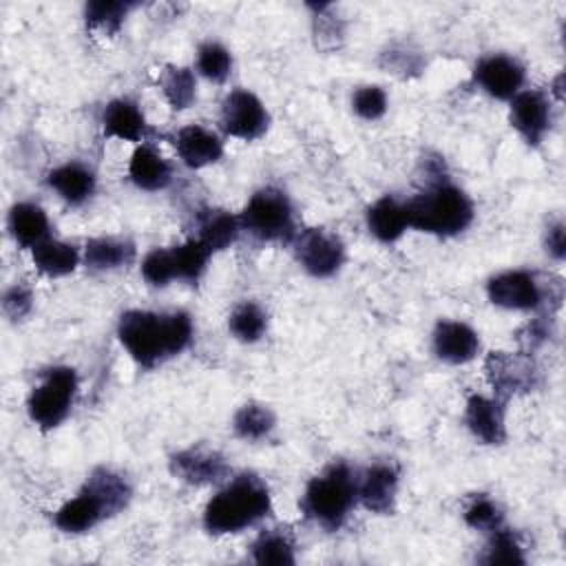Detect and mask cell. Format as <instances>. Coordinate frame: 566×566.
Wrapping results in <instances>:
<instances>
[{
    "instance_id": "obj_1",
    "label": "cell",
    "mask_w": 566,
    "mask_h": 566,
    "mask_svg": "<svg viewBox=\"0 0 566 566\" xmlns=\"http://www.w3.org/2000/svg\"><path fill=\"white\" fill-rule=\"evenodd\" d=\"M117 338L144 369L179 356L192 340V318L184 310H128L117 321Z\"/></svg>"
},
{
    "instance_id": "obj_2",
    "label": "cell",
    "mask_w": 566,
    "mask_h": 566,
    "mask_svg": "<svg viewBox=\"0 0 566 566\" xmlns=\"http://www.w3.org/2000/svg\"><path fill=\"white\" fill-rule=\"evenodd\" d=\"M272 511V495L268 484L256 473H239L208 500L203 509V528L210 535L241 533Z\"/></svg>"
},
{
    "instance_id": "obj_3",
    "label": "cell",
    "mask_w": 566,
    "mask_h": 566,
    "mask_svg": "<svg viewBox=\"0 0 566 566\" xmlns=\"http://www.w3.org/2000/svg\"><path fill=\"white\" fill-rule=\"evenodd\" d=\"M405 208L409 228L442 239L462 234L475 217L471 197L447 177H436L429 186L405 201Z\"/></svg>"
},
{
    "instance_id": "obj_4",
    "label": "cell",
    "mask_w": 566,
    "mask_h": 566,
    "mask_svg": "<svg viewBox=\"0 0 566 566\" xmlns=\"http://www.w3.org/2000/svg\"><path fill=\"white\" fill-rule=\"evenodd\" d=\"M356 502V473L347 462H334L307 482L301 495V511L321 528L338 531Z\"/></svg>"
},
{
    "instance_id": "obj_5",
    "label": "cell",
    "mask_w": 566,
    "mask_h": 566,
    "mask_svg": "<svg viewBox=\"0 0 566 566\" xmlns=\"http://www.w3.org/2000/svg\"><path fill=\"white\" fill-rule=\"evenodd\" d=\"M486 296L495 307L515 312L557 310L564 298V283L559 276L544 279L531 270H506L486 281Z\"/></svg>"
},
{
    "instance_id": "obj_6",
    "label": "cell",
    "mask_w": 566,
    "mask_h": 566,
    "mask_svg": "<svg viewBox=\"0 0 566 566\" xmlns=\"http://www.w3.org/2000/svg\"><path fill=\"white\" fill-rule=\"evenodd\" d=\"M241 230L261 243L290 245L298 232L294 206L285 190L276 186L259 188L239 212Z\"/></svg>"
},
{
    "instance_id": "obj_7",
    "label": "cell",
    "mask_w": 566,
    "mask_h": 566,
    "mask_svg": "<svg viewBox=\"0 0 566 566\" xmlns=\"http://www.w3.org/2000/svg\"><path fill=\"white\" fill-rule=\"evenodd\" d=\"M75 396H77L75 369L66 365L51 367L42 374L40 382L31 389L27 400V413L38 429L53 431L69 418Z\"/></svg>"
},
{
    "instance_id": "obj_8",
    "label": "cell",
    "mask_w": 566,
    "mask_h": 566,
    "mask_svg": "<svg viewBox=\"0 0 566 566\" xmlns=\"http://www.w3.org/2000/svg\"><path fill=\"white\" fill-rule=\"evenodd\" d=\"M484 376L495 398L502 402L539 387V367L531 352H489L484 358Z\"/></svg>"
},
{
    "instance_id": "obj_9",
    "label": "cell",
    "mask_w": 566,
    "mask_h": 566,
    "mask_svg": "<svg viewBox=\"0 0 566 566\" xmlns=\"http://www.w3.org/2000/svg\"><path fill=\"white\" fill-rule=\"evenodd\" d=\"M290 245L294 248L298 265L314 279L334 276L347 256L343 239L327 228L298 230Z\"/></svg>"
},
{
    "instance_id": "obj_10",
    "label": "cell",
    "mask_w": 566,
    "mask_h": 566,
    "mask_svg": "<svg viewBox=\"0 0 566 566\" xmlns=\"http://www.w3.org/2000/svg\"><path fill=\"white\" fill-rule=\"evenodd\" d=\"M219 126L228 137L254 142L268 133L270 113L252 91L232 88L221 102Z\"/></svg>"
},
{
    "instance_id": "obj_11",
    "label": "cell",
    "mask_w": 566,
    "mask_h": 566,
    "mask_svg": "<svg viewBox=\"0 0 566 566\" xmlns=\"http://www.w3.org/2000/svg\"><path fill=\"white\" fill-rule=\"evenodd\" d=\"M509 122L528 146H539L553 126V102L539 88H522L509 99Z\"/></svg>"
},
{
    "instance_id": "obj_12",
    "label": "cell",
    "mask_w": 566,
    "mask_h": 566,
    "mask_svg": "<svg viewBox=\"0 0 566 566\" xmlns=\"http://www.w3.org/2000/svg\"><path fill=\"white\" fill-rule=\"evenodd\" d=\"M170 473L192 486L221 484L230 478V464L226 455L206 444H192L170 455Z\"/></svg>"
},
{
    "instance_id": "obj_13",
    "label": "cell",
    "mask_w": 566,
    "mask_h": 566,
    "mask_svg": "<svg viewBox=\"0 0 566 566\" xmlns=\"http://www.w3.org/2000/svg\"><path fill=\"white\" fill-rule=\"evenodd\" d=\"M473 80L486 95L509 102L522 91L526 80V69L513 55L489 53L475 62Z\"/></svg>"
},
{
    "instance_id": "obj_14",
    "label": "cell",
    "mask_w": 566,
    "mask_h": 566,
    "mask_svg": "<svg viewBox=\"0 0 566 566\" xmlns=\"http://www.w3.org/2000/svg\"><path fill=\"white\" fill-rule=\"evenodd\" d=\"M398 484L400 473L396 464L374 462L363 473L356 475L358 502L376 515H391L396 511Z\"/></svg>"
},
{
    "instance_id": "obj_15",
    "label": "cell",
    "mask_w": 566,
    "mask_h": 566,
    "mask_svg": "<svg viewBox=\"0 0 566 566\" xmlns=\"http://www.w3.org/2000/svg\"><path fill=\"white\" fill-rule=\"evenodd\" d=\"M464 422L473 438L482 444H504L506 440V402L497 400L495 396L471 394L464 405Z\"/></svg>"
},
{
    "instance_id": "obj_16",
    "label": "cell",
    "mask_w": 566,
    "mask_h": 566,
    "mask_svg": "<svg viewBox=\"0 0 566 566\" xmlns=\"http://www.w3.org/2000/svg\"><path fill=\"white\" fill-rule=\"evenodd\" d=\"M433 354L449 365H464L480 352V334L462 321H438L431 334Z\"/></svg>"
},
{
    "instance_id": "obj_17",
    "label": "cell",
    "mask_w": 566,
    "mask_h": 566,
    "mask_svg": "<svg viewBox=\"0 0 566 566\" xmlns=\"http://www.w3.org/2000/svg\"><path fill=\"white\" fill-rule=\"evenodd\" d=\"M102 133L130 144H146L150 126L137 102L130 97H115L102 111Z\"/></svg>"
},
{
    "instance_id": "obj_18",
    "label": "cell",
    "mask_w": 566,
    "mask_h": 566,
    "mask_svg": "<svg viewBox=\"0 0 566 566\" xmlns=\"http://www.w3.org/2000/svg\"><path fill=\"white\" fill-rule=\"evenodd\" d=\"M172 144H175V150H177L181 164L192 170L212 166L223 157L221 137L201 124L181 126L175 133Z\"/></svg>"
},
{
    "instance_id": "obj_19",
    "label": "cell",
    "mask_w": 566,
    "mask_h": 566,
    "mask_svg": "<svg viewBox=\"0 0 566 566\" xmlns=\"http://www.w3.org/2000/svg\"><path fill=\"white\" fill-rule=\"evenodd\" d=\"M49 188L69 206H84L97 188L95 172L82 161H66L49 170Z\"/></svg>"
},
{
    "instance_id": "obj_20",
    "label": "cell",
    "mask_w": 566,
    "mask_h": 566,
    "mask_svg": "<svg viewBox=\"0 0 566 566\" xmlns=\"http://www.w3.org/2000/svg\"><path fill=\"white\" fill-rule=\"evenodd\" d=\"M108 517L104 504L84 486L71 500H66L53 515V524L69 535H80L93 531L99 522Z\"/></svg>"
},
{
    "instance_id": "obj_21",
    "label": "cell",
    "mask_w": 566,
    "mask_h": 566,
    "mask_svg": "<svg viewBox=\"0 0 566 566\" xmlns=\"http://www.w3.org/2000/svg\"><path fill=\"white\" fill-rule=\"evenodd\" d=\"M7 230L11 239L27 250H33L38 243L51 237V223L42 206L33 201H18L9 208Z\"/></svg>"
},
{
    "instance_id": "obj_22",
    "label": "cell",
    "mask_w": 566,
    "mask_h": 566,
    "mask_svg": "<svg viewBox=\"0 0 566 566\" xmlns=\"http://www.w3.org/2000/svg\"><path fill=\"white\" fill-rule=\"evenodd\" d=\"M128 179L146 192L164 190L172 184V166L150 144H139L128 161Z\"/></svg>"
},
{
    "instance_id": "obj_23",
    "label": "cell",
    "mask_w": 566,
    "mask_h": 566,
    "mask_svg": "<svg viewBox=\"0 0 566 566\" xmlns=\"http://www.w3.org/2000/svg\"><path fill=\"white\" fill-rule=\"evenodd\" d=\"M367 230L380 243H396L409 230V217L402 201L391 195L376 199L365 212Z\"/></svg>"
},
{
    "instance_id": "obj_24",
    "label": "cell",
    "mask_w": 566,
    "mask_h": 566,
    "mask_svg": "<svg viewBox=\"0 0 566 566\" xmlns=\"http://www.w3.org/2000/svg\"><path fill=\"white\" fill-rule=\"evenodd\" d=\"M195 228H197L195 239H199L212 254L237 243V239L243 232L239 214H232L230 210H223V208L201 210Z\"/></svg>"
},
{
    "instance_id": "obj_25",
    "label": "cell",
    "mask_w": 566,
    "mask_h": 566,
    "mask_svg": "<svg viewBox=\"0 0 566 566\" xmlns=\"http://www.w3.org/2000/svg\"><path fill=\"white\" fill-rule=\"evenodd\" d=\"M135 254V243L124 237H95L86 241L82 261L93 272H111L133 263Z\"/></svg>"
},
{
    "instance_id": "obj_26",
    "label": "cell",
    "mask_w": 566,
    "mask_h": 566,
    "mask_svg": "<svg viewBox=\"0 0 566 566\" xmlns=\"http://www.w3.org/2000/svg\"><path fill=\"white\" fill-rule=\"evenodd\" d=\"M82 486L86 491H91L104 504L108 517L122 513L133 497V486L126 480V475H122L119 471H115L111 467L93 469Z\"/></svg>"
},
{
    "instance_id": "obj_27",
    "label": "cell",
    "mask_w": 566,
    "mask_h": 566,
    "mask_svg": "<svg viewBox=\"0 0 566 566\" xmlns=\"http://www.w3.org/2000/svg\"><path fill=\"white\" fill-rule=\"evenodd\" d=\"M31 261L40 274L57 279L75 272L82 263V254L73 243L49 237L31 250Z\"/></svg>"
},
{
    "instance_id": "obj_28",
    "label": "cell",
    "mask_w": 566,
    "mask_h": 566,
    "mask_svg": "<svg viewBox=\"0 0 566 566\" xmlns=\"http://www.w3.org/2000/svg\"><path fill=\"white\" fill-rule=\"evenodd\" d=\"M250 555L261 566H292L296 564V544L287 531L268 528L256 535Z\"/></svg>"
},
{
    "instance_id": "obj_29",
    "label": "cell",
    "mask_w": 566,
    "mask_h": 566,
    "mask_svg": "<svg viewBox=\"0 0 566 566\" xmlns=\"http://www.w3.org/2000/svg\"><path fill=\"white\" fill-rule=\"evenodd\" d=\"M159 88L172 111H186L197 99V75L188 66L166 64L159 73Z\"/></svg>"
},
{
    "instance_id": "obj_30",
    "label": "cell",
    "mask_w": 566,
    "mask_h": 566,
    "mask_svg": "<svg viewBox=\"0 0 566 566\" xmlns=\"http://www.w3.org/2000/svg\"><path fill=\"white\" fill-rule=\"evenodd\" d=\"M276 424V416L268 405L261 402H245L234 411L232 429L234 436L245 442L265 440Z\"/></svg>"
},
{
    "instance_id": "obj_31",
    "label": "cell",
    "mask_w": 566,
    "mask_h": 566,
    "mask_svg": "<svg viewBox=\"0 0 566 566\" xmlns=\"http://www.w3.org/2000/svg\"><path fill=\"white\" fill-rule=\"evenodd\" d=\"M170 254H172V265H175V279L186 281V283H197L203 276L208 261L212 256V252L195 237H190L188 241H184L179 245H172Z\"/></svg>"
},
{
    "instance_id": "obj_32",
    "label": "cell",
    "mask_w": 566,
    "mask_h": 566,
    "mask_svg": "<svg viewBox=\"0 0 566 566\" xmlns=\"http://www.w3.org/2000/svg\"><path fill=\"white\" fill-rule=\"evenodd\" d=\"M228 329L241 343H256L268 332V314L259 303L243 301L230 312Z\"/></svg>"
},
{
    "instance_id": "obj_33",
    "label": "cell",
    "mask_w": 566,
    "mask_h": 566,
    "mask_svg": "<svg viewBox=\"0 0 566 566\" xmlns=\"http://www.w3.org/2000/svg\"><path fill=\"white\" fill-rule=\"evenodd\" d=\"M137 2L128 0H91L84 4V20L91 29H99L106 35H115Z\"/></svg>"
},
{
    "instance_id": "obj_34",
    "label": "cell",
    "mask_w": 566,
    "mask_h": 566,
    "mask_svg": "<svg viewBox=\"0 0 566 566\" xmlns=\"http://www.w3.org/2000/svg\"><path fill=\"white\" fill-rule=\"evenodd\" d=\"M480 562L484 564H511V566H522L526 564V553L524 546L517 537V533H513L511 528H495L489 533L486 546H484V555L480 557Z\"/></svg>"
},
{
    "instance_id": "obj_35",
    "label": "cell",
    "mask_w": 566,
    "mask_h": 566,
    "mask_svg": "<svg viewBox=\"0 0 566 566\" xmlns=\"http://www.w3.org/2000/svg\"><path fill=\"white\" fill-rule=\"evenodd\" d=\"M197 73L212 84H223L232 73V53L217 40H206L197 49Z\"/></svg>"
},
{
    "instance_id": "obj_36",
    "label": "cell",
    "mask_w": 566,
    "mask_h": 566,
    "mask_svg": "<svg viewBox=\"0 0 566 566\" xmlns=\"http://www.w3.org/2000/svg\"><path fill=\"white\" fill-rule=\"evenodd\" d=\"M462 517H464L467 526H471L475 531H482V533H491V531L504 526V511L486 493L471 495L467 506H464Z\"/></svg>"
},
{
    "instance_id": "obj_37",
    "label": "cell",
    "mask_w": 566,
    "mask_h": 566,
    "mask_svg": "<svg viewBox=\"0 0 566 566\" xmlns=\"http://www.w3.org/2000/svg\"><path fill=\"white\" fill-rule=\"evenodd\" d=\"M142 276L153 287H166L175 281V265L170 248H153L142 259Z\"/></svg>"
},
{
    "instance_id": "obj_38",
    "label": "cell",
    "mask_w": 566,
    "mask_h": 566,
    "mask_svg": "<svg viewBox=\"0 0 566 566\" xmlns=\"http://www.w3.org/2000/svg\"><path fill=\"white\" fill-rule=\"evenodd\" d=\"M352 111L365 122H376L387 113V93L376 84L358 86L352 95Z\"/></svg>"
},
{
    "instance_id": "obj_39",
    "label": "cell",
    "mask_w": 566,
    "mask_h": 566,
    "mask_svg": "<svg viewBox=\"0 0 566 566\" xmlns=\"http://www.w3.org/2000/svg\"><path fill=\"white\" fill-rule=\"evenodd\" d=\"M310 9H314V38L316 44L321 49H336L338 40H343L345 29L343 22L338 18H332L327 11L332 9V4L323 2V4H307Z\"/></svg>"
},
{
    "instance_id": "obj_40",
    "label": "cell",
    "mask_w": 566,
    "mask_h": 566,
    "mask_svg": "<svg viewBox=\"0 0 566 566\" xmlns=\"http://www.w3.org/2000/svg\"><path fill=\"white\" fill-rule=\"evenodd\" d=\"M380 66L400 77H411V75H420L422 57L407 49H389L387 53L380 55Z\"/></svg>"
},
{
    "instance_id": "obj_41",
    "label": "cell",
    "mask_w": 566,
    "mask_h": 566,
    "mask_svg": "<svg viewBox=\"0 0 566 566\" xmlns=\"http://www.w3.org/2000/svg\"><path fill=\"white\" fill-rule=\"evenodd\" d=\"M33 310V292L24 283H13L11 287L4 290L2 294V312L11 321L24 318Z\"/></svg>"
},
{
    "instance_id": "obj_42",
    "label": "cell",
    "mask_w": 566,
    "mask_h": 566,
    "mask_svg": "<svg viewBox=\"0 0 566 566\" xmlns=\"http://www.w3.org/2000/svg\"><path fill=\"white\" fill-rule=\"evenodd\" d=\"M544 250L555 259L562 261L566 256V226L564 221H555L546 228L544 234Z\"/></svg>"
}]
</instances>
